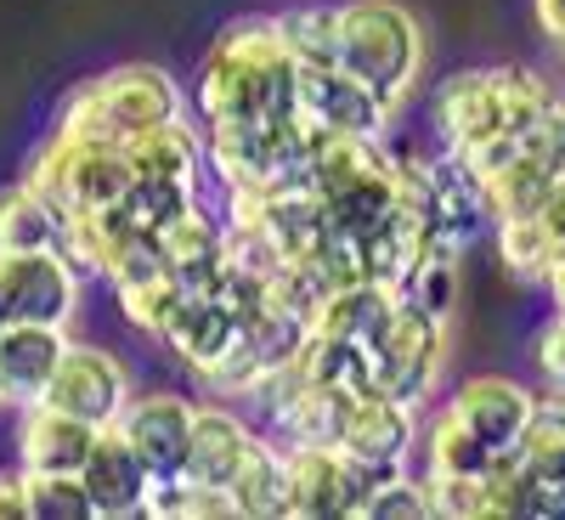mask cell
Segmentation results:
<instances>
[{
	"mask_svg": "<svg viewBox=\"0 0 565 520\" xmlns=\"http://www.w3.org/2000/svg\"><path fill=\"white\" fill-rule=\"evenodd\" d=\"M295 57L277 40L271 18H238L221 29L210 57L199 68V108L210 125H266L295 114Z\"/></svg>",
	"mask_w": 565,
	"mask_h": 520,
	"instance_id": "1",
	"label": "cell"
},
{
	"mask_svg": "<svg viewBox=\"0 0 565 520\" xmlns=\"http://www.w3.org/2000/svg\"><path fill=\"white\" fill-rule=\"evenodd\" d=\"M351 79H362L380 103H402L424 74V29L402 0H351L340 7V57Z\"/></svg>",
	"mask_w": 565,
	"mask_h": 520,
	"instance_id": "2",
	"label": "cell"
},
{
	"mask_svg": "<svg viewBox=\"0 0 565 520\" xmlns=\"http://www.w3.org/2000/svg\"><path fill=\"white\" fill-rule=\"evenodd\" d=\"M181 114V91L164 68L153 63H125L97 79H85L68 108H63V136H90V141H125L141 125H159Z\"/></svg>",
	"mask_w": 565,
	"mask_h": 520,
	"instance_id": "3",
	"label": "cell"
},
{
	"mask_svg": "<svg viewBox=\"0 0 565 520\" xmlns=\"http://www.w3.org/2000/svg\"><path fill=\"white\" fill-rule=\"evenodd\" d=\"M367 357H373V385L385 396L424 407L436 396L441 362H447V328H441L436 311H424L418 300L396 295L385 322L367 335Z\"/></svg>",
	"mask_w": 565,
	"mask_h": 520,
	"instance_id": "4",
	"label": "cell"
},
{
	"mask_svg": "<svg viewBox=\"0 0 565 520\" xmlns=\"http://www.w3.org/2000/svg\"><path fill=\"white\" fill-rule=\"evenodd\" d=\"M396 469L356 464L334 442L282 447V509L277 520H356L362 498Z\"/></svg>",
	"mask_w": 565,
	"mask_h": 520,
	"instance_id": "5",
	"label": "cell"
},
{
	"mask_svg": "<svg viewBox=\"0 0 565 520\" xmlns=\"http://www.w3.org/2000/svg\"><path fill=\"white\" fill-rule=\"evenodd\" d=\"M23 181L40 187L57 215H97L130 187V165L119 153V141H90V136H63L57 130L34 153Z\"/></svg>",
	"mask_w": 565,
	"mask_h": 520,
	"instance_id": "6",
	"label": "cell"
},
{
	"mask_svg": "<svg viewBox=\"0 0 565 520\" xmlns=\"http://www.w3.org/2000/svg\"><path fill=\"white\" fill-rule=\"evenodd\" d=\"M74 311H79V272L57 250H0V317L68 328Z\"/></svg>",
	"mask_w": 565,
	"mask_h": 520,
	"instance_id": "7",
	"label": "cell"
},
{
	"mask_svg": "<svg viewBox=\"0 0 565 520\" xmlns=\"http://www.w3.org/2000/svg\"><path fill=\"white\" fill-rule=\"evenodd\" d=\"M328 442H334L345 458H356V464L402 469L413 458V442H418V407L385 396L380 385L345 391L340 418H334V436H328Z\"/></svg>",
	"mask_w": 565,
	"mask_h": 520,
	"instance_id": "8",
	"label": "cell"
},
{
	"mask_svg": "<svg viewBox=\"0 0 565 520\" xmlns=\"http://www.w3.org/2000/svg\"><path fill=\"white\" fill-rule=\"evenodd\" d=\"M125 396H130V380H125L119 357H108L103 346H63L52 380H45V391H40L45 407H57L68 418H85V424H97V431L119 418Z\"/></svg>",
	"mask_w": 565,
	"mask_h": 520,
	"instance_id": "9",
	"label": "cell"
},
{
	"mask_svg": "<svg viewBox=\"0 0 565 520\" xmlns=\"http://www.w3.org/2000/svg\"><path fill=\"white\" fill-rule=\"evenodd\" d=\"M295 103L317 130H334V136H367V141H385L391 130V103H380L362 79H351L340 63L328 68H300L295 79Z\"/></svg>",
	"mask_w": 565,
	"mask_h": 520,
	"instance_id": "10",
	"label": "cell"
},
{
	"mask_svg": "<svg viewBox=\"0 0 565 520\" xmlns=\"http://www.w3.org/2000/svg\"><path fill=\"white\" fill-rule=\"evenodd\" d=\"M436 130H441V153L458 159L469 148H481L503 130V68H463L441 79L436 91Z\"/></svg>",
	"mask_w": 565,
	"mask_h": 520,
	"instance_id": "11",
	"label": "cell"
},
{
	"mask_svg": "<svg viewBox=\"0 0 565 520\" xmlns=\"http://www.w3.org/2000/svg\"><path fill=\"white\" fill-rule=\"evenodd\" d=\"M186 424H193V402L175 391H148V396H125L114 431L125 436V447L141 458V469L153 481H170V476H181Z\"/></svg>",
	"mask_w": 565,
	"mask_h": 520,
	"instance_id": "12",
	"label": "cell"
},
{
	"mask_svg": "<svg viewBox=\"0 0 565 520\" xmlns=\"http://www.w3.org/2000/svg\"><path fill=\"white\" fill-rule=\"evenodd\" d=\"M79 487H85L97 520H130V514H141V503H148L153 476L141 469V458L125 447V436L114 431V424H103L90 453H85V464H79Z\"/></svg>",
	"mask_w": 565,
	"mask_h": 520,
	"instance_id": "13",
	"label": "cell"
},
{
	"mask_svg": "<svg viewBox=\"0 0 565 520\" xmlns=\"http://www.w3.org/2000/svg\"><path fill=\"white\" fill-rule=\"evenodd\" d=\"M532 407H537V396L521 380H503V373H476V380H463L447 402V413L492 453L514 447V436L526 431Z\"/></svg>",
	"mask_w": 565,
	"mask_h": 520,
	"instance_id": "14",
	"label": "cell"
},
{
	"mask_svg": "<svg viewBox=\"0 0 565 520\" xmlns=\"http://www.w3.org/2000/svg\"><path fill=\"white\" fill-rule=\"evenodd\" d=\"M63 346H68V328L57 322H0V402L12 407L40 402Z\"/></svg>",
	"mask_w": 565,
	"mask_h": 520,
	"instance_id": "15",
	"label": "cell"
},
{
	"mask_svg": "<svg viewBox=\"0 0 565 520\" xmlns=\"http://www.w3.org/2000/svg\"><path fill=\"white\" fill-rule=\"evenodd\" d=\"M255 447V431L232 413V407H199L193 402V424H186V453H181V481L199 487H221L232 481V469L244 464V453Z\"/></svg>",
	"mask_w": 565,
	"mask_h": 520,
	"instance_id": "16",
	"label": "cell"
},
{
	"mask_svg": "<svg viewBox=\"0 0 565 520\" xmlns=\"http://www.w3.org/2000/svg\"><path fill=\"white\" fill-rule=\"evenodd\" d=\"M90 442H97V424L68 418V413L45 407V402H29L23 407V424H18L23 476H79Z\"/></svg>",
	"mask_w": 565,
	"mask_h": 520,
	"instance_id": "17",
	"label": "cell"
},
{
	"mask_svg": "<svg viewBox=\"0 0 565 520\" xmlns=\"http://www.w3.org/2000/svg\"><path fill=\"white\" fill-rule=\"evenodd\" d=\"M565 199L532 210V215H509L498 221V255L509 272H521L526 283H548V289H559V266H565Z\"/></svg>",
	"mask_w": 565,
	"mask_h": 520,
	"instance_id": "18",
	"label": "cell"
},
{
	"mask_svg": "<svg viewBox=\"0 0 565 520\" xmlns=\"http://www.w3.org/2000/svg\"><path fill=\"white\" fill-rule=\"evenodd\" d=\"M487 520H554L565 509V481H548L537 469L503 447L492 464H487Z\"/></svg>",
	"mask_w": 565,
	"mask_h": 520,
	"instance_id": "19",
	"label": "cell"
},
{
	"mask_svg": "<svg viewBox=\"0 0 565 520\" xmlns=\"http://www.w3.org/2000/svg\"><path fill=\"white\" fill-rule=\"evenodd\" d=\"M159 340H164L186 368H193V373H204V380H210V373L221 368V357L232 351V340H238V322L226 317L221 300H210L204 289H193V295L175 306V317L164 322Z\"/></svg>",
	"mask_w": 565,
	"mask_h": 520,
	"instance_id": "20",
	"label": "cell"
},
{
	"mask_svg": "<svg viewBox=\"0 0 565 520\" xmlns=\"http://www.w3.org/2000/svg\"><path fill=\"white\" fill-rule=\"evenodd\" d=\"M119 153L130 165V176H159V181H199L204 170V136L186 125L181 114L175 119H159V125H141L119 141Z\"/></svg>",
	"mask_w": 565,
	"mask_h": 520,
	"instance_id": "21",
	"label": "cell"
},
{
	"mask_svg": "<svg viewBox=\"0 0 565 520\" xmlns=\"http://www.w3.org/2000/svg\"><path fill=\"white\" fill-rule=\"evenodd\" d=\"M481 199H487L492 221L532 215V210L565 199V153H521L514 165H503L498 176L481 181Z\"/></svg>",
	"mask_w": 565,
	"mask_h": 520,
	"instance_id": "22",
	"label": "cell"
},
{
	"mask_svg": "<svg viewBox=\"0 0 565 520\" xmlns=\"http://www.w3.org/2000/svg\"><path fill=\"white\" fill-rule=\"evenodd\" d=\"M391 300H396V289H385V283H367V277L340 283V289H328V295L311 306L306 335H322V340H356V346H367V335L385 322Z\"/></svg>",
	"mask_w": 565,
	"mask_h": 520,
	"instance_id": "23",
	"label": "cell"
},
{
	"mask_svg": "<svg viewBox=\"0 0 565 520\" xmlns=\"http://www.w3.org/2000/svg\"><path fill=\"white\" fill-rule=\"evenodd\" d=\"M159 250H164V266L186 283V289H204V277L215 272L221 250H226V226L210 221L199 204L181 210L164 232H159Z\"/></svg>",
	"mask_w": 565,
	"mask_h": 520,
	"instance_id": "24",
	"label": "cell"
},
{
	"mask_svg": "<svg viewBox=\"0 0 565 520\" xmlns=\"http://www.w3.org/2000/svg\"><path fill=\"white\" fill-rule=\"evenodd\" d=\"M226 498H232V520H277V509H282V447L255 436L244 464L232 469Z\"/></svg>",
	"mask_w": 565,
	"mask_h": 520,
	"instance_id": "25",
	"label": "cell"
},
{
	"mask_svg": "<svg viewBox=\"0 0 565 520\" xmlns=\"http://www.w3.org/2000/svg\"><path fill=\"white\" fill-rule=\"evenodd\" d=\"M63 244V215L40 187L18 181L0 193V250H57Z\"/></svg>",
	"mask_w": 565,
	"mask_h": 520,
	"instance_id": "26",
	"label": "cell"
},
{
	"mask_svg": "<svg viewBox=\"0 0 565 520\" xmlns=\"http://www.w3.org/2000/svg\"><path fill=\"white\" fill-rule=\"evenodd\" d=\"M413 447L424 453V476H487V464L498 458L492 447H481L476 436H469L447 407L436 413V424Z\"/></svg>",
	"mask_w": 565,
	"mask_h": 520,
	"instance_id": "27",
	"label": "cell"
},
{
	"mask_svg": "<svg viewBox=\"0 0 565 520\" xmlns=\"http://www.w3.org/2000/svg\"><path fill=\"white\" fill-rule=\"evenodd\" d=\"M277 40L289 45L295 68H328L340 57V7H300V12H277Z\"/></svg>",
	"mask_w": 565,
	"mask_h": 520,
	"instance_id": "28",
	"label": "cell"
},
{
	"mask_svg": "<svg viewBox=\"0 0 565 520\" xmlns=\"http://www.w3.org/2000/svg\"><path fill=\"white\" fill-rule=\"evenodd\" d=\"M514 453H521V458L537 469V476L565 481V413H559V391H554L548 402L532 407L526 431L514 436Z\"/></svg>",
	"mask_w": 565,
	"mask_h": 520,
	"instance_id": "29",
	"label": "cell"
},
{
	"mask_svg": "<svg viewBox=\"0 0 565 520\" xmlns=\"http://www.w3.org/2000/svg\"><path fill=\"white\" fill-rule=\"evenodd\" d=\"M356 520H436V503H430V481L424 476H407V464L396 476H385L356 509Z\"/></svg>",
	"mask_w": 565,
	"mask_h": 520,
	"instance_id": "30",
	"label": "cell"
},
{
	"mask_svg": "<svg viewBox=\"0 0 565 520\" xmlns=\"http://www.w3.org/2000/svg\"><path fill=\"white\" fill-rule=\"evenodd\" d=\"M97 272L114 283V295L136 289V283H148L164 272V250H159V232H125V238H114L97 261Z\"/></svg>",
	"mask_w": 565,
	"mask_h": 520,
	"instance_id": "31",
	"label": "cell"
},
{
	"mask_svg": "<svg viewBox=\"0 0 565 520\" xmlns=\"http://www.w3.org/2000/svg\"><path fill=\"white\" fill-rule=\"evenodd\" d=\"M193 295L186 283L164 266L159 277H148V283H136V289H125L119 295V306H125V322H136L141 335H164V322L175 317V306Z\"/></svg>",
	"mask_w": 565,
	"mask_h": 520,
	"instance_id": "32",
	"label": "cell"
},
{
	"mask_svg": "<svg viewBox=\"0 0 565 520\" xmlns=\"http://www.w3.org/2000/svg\"><path fill=\"white\" fill-rule=\"evenodd\" d=\"M29 487V520H97L79 476H23Z\"/></svg>",
	"mask_w": 565,
	"mask_h": 520,
	"instance_id": "33",
	"label": "cell"
},
{
	"mask_svg": "<svg viewBox=\"0 0 565 520\" xmlns=\"http://www.w3.org/2000/svg\"><path fill=\"white\" fill-rule=\"evenodd\" d=\"M430 481V503L447 520H487V481L481 476H424Z\"/></svg>",
	"mask_w": 565,
	"mask_h": 520,
	"instance_id": "34",
	"label": "cell"
},
{
	"mask_svg": "<svg viewBox=\"0 0 565 520\" xmlns=\"http://www.w3.org/2000/svg\"><path fill=\"white\" fill-rule=\"evenodd\" d=\"M537 368L548 373V385L559 391V373H565V357H559V317H548L543 335H537Z\"/></svg>",
	"mask_w": 565,
	"mask_h": 520,
	"instance_id": "35",
	"label": "cell"
},
{
	"mask_svg": "<svg viewBox=\"0 0 565 520\" xmlns=\"http://www.w3.org/2000/svg\"><path fill=\"white\" fill-rule=\"evenodd\" d=\"M0 520H29V487H23V476H0Z\"/></svg>",
	"mask_w": 565,
	"mask_h": 520,
	"instance_id": "36",
	"label": "cell"
},
{
	"mask_svg": "<svg viewBox=\"0 0 565 520\" xmlns=\"http://www.w3.org/2000/svg\"><path fill=\"white\" fill-rule=\"evenodd\" d=\"M532 12H537V23H543L548 40L565 34V0H532Z\"/></svg>",
	"mask_w": 565,
	"mask_h": 520,
	"instance_id": "37",
	"label": "cell"
},
{
	"mask_svg": "<svg viewBox=\"0 0 565 520\" xmlns=\"http://www.w3.org/2000/svg\"><path fill=\"white\" fill-rule=\"evenodd\" d=\"M0 322H7V317H0Z\"/></svg>",
	"mask_w": 565,
	"mask_h": 520,
	"instance_id": "38",
	"label": "cell"
}]
</instances>
